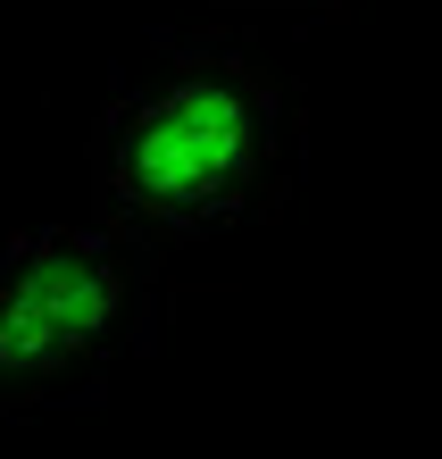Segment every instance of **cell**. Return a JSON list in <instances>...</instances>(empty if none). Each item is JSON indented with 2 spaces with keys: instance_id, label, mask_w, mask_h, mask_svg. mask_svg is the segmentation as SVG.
Listing matches in <instances>:
<instances>
[{
  "instance_id": "6da1fadb",
  "label": "cell",
  "mask_w": 442,
  "mask_h": 459,
  "mask_svg": "<svg viewBox=\"0 0 442 459\" xmlns=\"http://www.w3.org/2000/svg\"><path fill=\"white\" fill-rule=\"evenodd\" d=\"M300 92L234 42H192L117 84L84 143L92 218L176 259L267 226L292 193Z\"/></svg>"
},
{
  "instance_id": "7a4b0ae2",
  "label": "cell",
  "mask_w": 442,
  "mask_h": 459,
  "mask_svg": "<svg viewBox=\"0 0 442 459\" xmlns=\"http://www.w3.org/2000/svg\"><path fill=\"white\" fill-rule=\"evenodd\" d=\"M168 259L100 218H50L0 234V418L92 385L151 334Z\"/></svg>"
},
{
  "instance_id": "3957f363",
  "label": "cell",
  "mask_w": 442,
  "mask_h": 459,
  "mask_svg": "<svg viewBox=\"0 0 442 459\" xmlns=\"http://www.w3.org/2000/svg\"><path fill=\"white\" fill-rule=\"evenodd\" d=\"M209 9H300V17H342L351 0H209Z\"/></svg>"
}]
</instances>
